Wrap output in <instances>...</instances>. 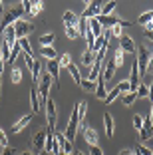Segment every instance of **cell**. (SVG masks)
<instances>
[{
  "label": "cell",
  "instance_id": "obj_1",
  "mask_svg": "<svg viewBox=\"0 0 153 155\" xmlns=\"http://www.w3.org/2000/svg\"><path fill=\"white\" fill-rule=\"evenodd\" d=\"M149 58H151V52L145 48V46H139L135 50V60H137V68H139V76L143 80V76L149 72Z\"/></svg>",
  "mask_w": 153,
  "mask_h": 155
},
{
  "label": "cell",
  "instance_id": "obj_2",
  "mask_svg": "<svg viewBox=\"0 0 153 155\" xmlns=\"http://www.w3.org/2000/svg\"><path fill=\"white\" fill-rule=\"evenodd\" d=\"M78 105H80V101H78V104H74L72 115H70V121H68L66 133H64V137H66L68 141H74V139H76V135H78V127H80V117H78Z\"/></svg>",
  "mask_w": 153,
  "mask_h": 155
},
{
  "label": "cell",
  "instance_id": "obj_3",
  "mask_svg": "<svg viewBox=\"0 0 153 155\" xmlns=\"http://www.w3.org/2000/svg\"><path fill=\"white\" fill-rule=\"evenodd\" d=\"M52 78H50L48 72H42L40 76V82H38V96H40V104H46V100H48V94H50V87H52Z\"/></svg>",
  "mask_w": 153,
  "mask_h": 155
},
{
  "label": "cell",
  "instance_id": "obj_4",
  "mask_svg": "<svg viewBox=\"0 0 153 155\" xmlns=\"http://www.w3.org/2000/svg\"><path fill=\"white\" fill-rule=\"evenodd\" d=\"M46 117H48V129L50 131H56V119H58V107H56V101L52 97L46 100Z\"/></svg>",
  "mask_w": 153,
  "mask_h": 155
},
{
  "label": "cell",
  "instance_id": "obj_5",
  "mask_svg": "<svg viewBox=\"0 0 153 155\" xmlns=\"http://www.w3.org/2000/svg\"><path fill=\"white\" fill-rule=\"evenodd\" d=\"M14 30H16V40H22V38H28L34 32V24L28 22V20H18L14 24Z\"/></svg>",
  "mask_w": 153,
  "mask_h": 155
},
{
  "label": "cell",
  "instance_id": "obj_6",
  "mask_svg": "<svg viewBox=\"0 0 153 155\" xmlns=\"http://www.w3.org/2000/svg\"><path fill=\"white\" fill-rule=\"evenodd\" d=\"M24 60H26V66L30 68L32 80H34V84L38 86V82H40V76H42V64L38 62V60H34L32 56H24Z\"/></svg>",
  "mask_w": 153,
  "mask_h": 155
},
{
  "label": "cell",
  "instance_id": "obj_7",
  "mask_svg": "<svg viewBox=\"0 0 153 155\" xmlns=\"http://www.w3.org/2000/svg\"><path fill=\"white\" fill-rule=\"evenodd\" d=\"M99 14H101V4H98V2L90 0V2L86 4V10L81 12V18H86V20H90V18H98Z\"/></svg>",
  "mask_w": 153,
  "mask_h": 155
},
{
  "label": "cell",
  "instance_id": "obj_8",
  "mask_svg": "<svg viewBox=\"0 0 153 155\" xmlns=\"http://www.w3.org/2000/svg\"><path fill=\"white\" fill-rule=\"evenodd\" d=\"M81 133H84V139H86L91 147L98 145L99 139H98V131H95L94 127H90V125H86V123H81Z\"/></svg>",
  "mask_w": 153,
  "mask_h": 155
},
{
  "label": "cell",
  "instance_id": "obj_9",
  "mask_svg": "<svg viewBox=\"0 0 153 155\" xmlns=\"http://www.w3.org/2000/svg\"><path fill=\"white\" fill-rule=\"evenodd\" d=\"M48 133H50V129H48V127H42L40 131L34 135V141H32V143H34V147H36L40 153L46 149V137H48Z\"/></svg>",
  "mask_w": 153,
  "mask_h": 155
},
{
  "label": "cell",
  "instance_id": "obj_10",
  "mask_svg": "<svg viewBox=\"0 0 153 155\" xmlns=\"http://www.w3.org/2000/svg\"><path fill=\"white\" fill-rule=\"evenodd\" d=\"M151 135H153V119L149 117V115H145L143 117V127L139 129V137H141V141H147Z\"/></svg>",
  "mask_w": 153,
  "mask_h": 155
},
{
  "label": "cell",
  "instance_id": "obj_11",
  "mask_svg": "<svg viewBox=\"0 0 153 155\" xmlns=\"http://www.w3.org/2000/svg\"><path fill=\"white\" fill-rule=\"evenodd\" d=\"M30 107H32V114H38L42 110V104H40V96H38V86L30 87Z\"/></svg>",
  "mask_w": 153,
  "mask_h": 155
},
{
  "label": "cell",
  "instance_id": "obj_12",
  "mask_svg": "<svg viewBox=\"0 0 153 155\" xmlns=\"http://www.w3.org/2000/svg\"><path fill=\"white\" fill-rule=\"evenodd\" d=\"M46 72L50 74V78L56 82V86L60 87V66L56 60H48V66H46Z\"/></svg>",
  "mask_w": 153,
  "mask_h": 155
},
{
  "label": "cell",
  "instance_id": "obj_13",
  "mask_svg": "<svg viewBox=\"0 0 153 155\" xmlns=\"http://www.w3.org/2000/svg\"><path fill=\"white\" fill-rule=\"evenodd\" d=\"M54 137H56V141H58V145H60V153H74V145H72V141H68V139L62 135V133L56 131V133H54Z\"/></svg>",
  "mask_w": 153,
  "mask_h": 155
},
{
  "label": "cell",
  "instance_id": "obj_14",
  "mask_svg": "<svg viewBox=\"0 0 153 155\" xmlns=\"http://www.w3.org/2000/svg\"><path fill=\"white\" fill-rule=\"evenodd\" d=\"M119 48H121L123 52H127V54H135V50H137L133 38H129V36H121L119 38Z\"/></svg>",
  "mask_w": 153,
  "mask_h": 155
},
{
  "label": "cell",
  "instance_id": "obj_15",
  "mask_svg": "<svg viewBox=\"0 0 153 155\" xmlns=\"http://www.w3.org/2000/svg\"><path fill=\"white\" fill-rule=\"evenodd\" d=\"M32 121V114H28V115H22V117H18L16 121L12 123V131L14 133H20V131H24L26 129V125Z\"/></svg>",
  "mask_w": 153,
  "mask_h": 155
},
{
  "label": "cell",
  "instance_id": "obj_16",
  "mask_svg": "<svg viewBox=\"0 0 153 155\" xmlns=\"http://www.w3.org/2000/svg\"><path fill=\"white\" fill-rule=\"evenodd\" d=\"M105 96H108V91H105V80L101 78V74H99V76H98V82H95V97L104 101Z\"/></svg>",
  "mask_w": 153,
  "mask_h": 155
},
{
  "label": "cell",
  "instance_id": "obj_17",
  "mask_svg": "<svg viewBox=\"0 0 153 155\" xmlns=\"http://www.w3.org/2000/svg\"><path fill=\"white\" fill-rule=\"evenodd\" d=\"M98 22L101 24V26L111 28V26H115V24H119V22H121V18H117V16L109 14V16H98Z\"/></svg>",
  "mask_w": 153,
  "mask_h": 155
},
{
  "label": "cell",
  "instance_id": "obj_18",
  "mask_svg": "<svg viewBox=\"0 0 153 155\" xmlns=\"http://www.w3.org/2000/svg\"><path fill=\"white\" fill-rule=\"evenodd\" d=\"M88 28H90V32L94 34L95 38H99L101 34H104V28H101V24L98 22V18H90L88 20Z\"/></svg>",
  "mask_w": 153,
  "mask_h": 155
},
{
  "label": "cell",
  "instance_id": "obj_19",
  "mask_svg": "<svg viewBox=\"0 0 153 155\" xmlns=\"http://www.w3.org/2000/svg\"><path fill=\"white\" fill-rule=\"evenodd\" d=\"M113 74H115V66H113V62L109 60V62H105V64L101 66V78L108 82V80H111V78H113Z\"/></svg>",
  "mask_w": 153,
  "mask_h": 155
},
{
  "label": "cell",
  "instance_id": "obj_20",
  "mask_svg": "<svg viewBox=\"0 0 153 155\" xmlns=\"http://www.w3.org/2000/svg\"><path fill=\"white\" fill-rule=\"evenodd\" d=\"M104 127H105V135L111 139V137H113V117H111L109 111L104 114Z\"/></svg>",
  "mask_w": 153,
  "mask_h": 155
},
{
  "label": "cell",
  "instance_id": "obj_21",
  "mask_svg": "<svg viewBox=\"0 0 153 155\" xmlns=\"http://www.w3.org/2000/svg\"><path fill=\"white\" fill-rule=\"evenodd\" d=\"M64 32H66V36L70 38V40H76V38H80L78 26H74V24H66V22H64Z\"/></svg>",
  "mask_w": 153,
  "mask_h": 155
},
{
  "label": "cell",
  "instance_id": "obj_22",
  "mask_svg": "<svg viewBox=\"0 0 153 155\" xmlns=\"http://www.w3.org/2000/svg\"><path fill=\"white\" fill-rule=\"evenodd\" d=\"M62 20L66 24H74V26H78V24H80V18H78L72 10H66V12H64V16H62Z\"/></svg>",
  "mask_w": 153,
  "mask_h": 155
},
{
  "label": "cell",
  "instance_id": "obj_23",
  "mask_svg": "<svg viewBox=\"0 0 153 155\" xmlns=\"http://www.w3.org/2000/svg\"><path fill=\"white\" fill-rule=\"evenodd\" d=\"M54 40H56L54 32H48V34H42V36H40V44H42V48H50V46L54 44Z\"/></svg>",
  "mask_w": 153,
  "mask_h": 155
},
{
  "label": "cell",
  "instance_id": "obj_24",
  "mask_svg": "<svg viewBox=\"0 0 153 155\" xmlns=\"http://www.w3.org/2000/svg\"><path fill=\"white\" fill-rule=\"evenodd\" d=\"M44 10V2L42 0H36V2H30V16H38V14Z\"/></svg>",
  "mask_w": 153,
  "mask_h": 155
},
{
  "label": "cell",
  "instance_id": "obj_25",
  "mask_svg": "<svg viewBox=\"0 0 153 155\" xmlns=\"http://www.w3.org/2000/svg\"><path fill=\"white\" fill-rule=\"evenodd\" d=\"M123 58H125V52H123L121 48H117V50L113 52V60H111L113 66H115V68H119V66L123 64Z\"/></svg>",
  "mask_w": 153,
  "mask_h": 155
},
{
  "label": "cell",
  "instance_id": "obj_26",
  "mask_svg": "<svg viewBox=\"0 0 153 155\" xmlns=\"http://www.w3.org/2000/svg\"><path fill=\"white\" fill-rule=\"evenodd\" d=\"M94 62H95V54L91 50H86L84 56H81V64L84 66H94Z\"/></svg>",
  "mask_w": 153,
  "mask_h": 155
},
{
  "label": "cell",
  "instance_id": "obj_27",
  "mask_svg": "<svg viewBox=\"0 0 153 155\" xmlns=\"http://www.w3.org/2000/svg\"><path fill=\"white\" fill-rule=\"evenodd\" d=\"M115 6H117V2L115 0H111V2H105V4H101V14L99 16H109V14L115 10Z\"/></svg>",
  "mask_w": 153,
  "mask_h": 155
},
{
  "label": "cell",
  "instance_id": "obj_28",
  "mask_svg": "<svg viewBox=\"0 0 153 155\" xmlns=\"http://www.w3.org/2000/svg\"><path fill=\"white\" fill-rule=\"evenodd\" d=\"M135 100H137V94H135V91H127V94H121V101H123V105H125V107H129V105L133 104Z\"/></svg>",
  "mask_w": 153,
  "mask_h": 155
},
{
  "label": "cell",
  "instance_id": "obj_29",
  "mask_svg": "<svg viewBox=\"0 0 153 155\" xmlns=\"http://www.w3.org/2000/svg\"><path fill=\"white\" fill-rule=\"evenodd\" d=\"M66 70H68V72H70V74H72L74 82H76L78 86H80V84H81V76H80V70H78V66H76V64H70V66H68Z\"/></svg>",
  "mask_w": 153,
  "mask_h": 155
},
{
  "label": "cell",
  "instance_id": "obj_30",
  "mask_svg": "<svg viewBox=\"0 0 153 155\" xmlns=\"http://www.w3.org/2000/svg\"><path fill=\"white\" fill-rule=\"evenodd\" d=\"M137 22H139L141 26H147V24H151V22H153V10H149V12H143L139 18H137Z\"/></svg>",
  "mask_w": 153,
  "mask_h": 155
},
{
  "label": "cell",
  "instance_id": "obj_31",
  "mask_svg": "<svg viewBox=\"0 0 153 155\" xmlns=\"http://www.w3.org/2000/svg\"><path fill=\"white\" fill-rule=\"evenodd\" d=\"M10 80H12V84H20L22 82V70L18 68V66H14L12 72H10Z\"/></svg>",
  "mask_w": 153,
  "mask_h": 155
},
{
  "label": "cell",
  "instance_id": "obj_32",
  "mask_svg": "<svg viewBox=\"0 0 153 155\" xmlns=\"http://www.w3.org/2000/svg\"><path fill=\"white\" fill-rule=\"evenodd\" d=\"M86 114H88V101H80V105H78V117H80V125L84 123V119H86Z\"/></svg>",
  "mask_w": 153,
  "mask_h": 155
},
{
  "label": "cell",
  "instance_id": "obj_33",
  "mask_svg": "<svg viewBox=\"0 0 153 155\" xmlns=\"http://www.w3.org/2000/svg\"><path fill=\"white\" fill-rule=\"evenodd\" d=\"M119 96H121V91L117 90V86H115V87H113V90H111V91H108V96H105V100H104V104H111V101H113V100H115V97H119Z\"/></svg>",
  "mask_w": 153,
  "mask_h": 155
},
{
  "label": "cell",
  "instance_id": "obj_34",
  "mask_svg": "<svg viewBox=\"0 0 153 155\" xmlns=\"http://www.w3.org/2000/svg\"><path fill=\"white\" fill-rule=\"evenodd\" d=\"M18 44H20V48L24 50V54H26V56H32V46H30V42H28V38L18 40Z\"/></svg>",
  "mask_w": 153,
  "mask_h": 155
},
{
  "label": "cell",
  "instance_id": "obj_35",
  "mask_svg": "<svg viewBox=\"0 0 153 155\" xmlns=\"http://www.w3.org/2000/svg\"><path fill=\"white\" fill-rule=\"evenodd\" d=\"M109 34H111V36H115V38H121L123 36V26H121V22L109 28Z\"/></svg>",
  "mask_w": 153,
  "mask_h": 155
},
{
  "label": "cell",
  "instance_id": "obj_36",
  "mask_svg": "<svg viewBox=\"0 0 153 155\" xmlns=\"http://www.w3.org/2000/svg\"><path fill=\"white\" fill-rule=\"evenodd\" d=\"M72 64V56L70 54H64L62 58L58 60V66H60V70H64V68H68V66Z\"/></svg>",
  "mask_w": 153,
  "mask_h": 155
},
{
  "label": "cell",
  "instance_id": "obj_37",
  "mask_svg": "<svg viewBox=\"0 0 153 155\" xmlns=\"http://www.w3.org/2000/svg\"><path fill=\"white\" fill-rule=\"evenodd\" d=\"M137 97H145V96H149V86H145L143 84V80H141V84H139V87H137Z\"/></svg>",
  "mask_w": 153,
  "mask_h": 155
},
{
  "label": "cell",
  "instance_id": "obj_38",
  "mask_svg": "<svg viewBox=\"0 0 153 155\" xmlns=\"http://www.w3.org/2000/svg\"><path fill=\"white\" fill-rule=\"evenodd\" d=\"M81 87H84V90L86 91H95V82H90V80H84V78H81V84H80Z\"/></svg>",
  "mask_w": 153,
  "mask_h": 155
},
{
  "label": "cell",
  "instance_id": "obj_39",
  "mask_svg": "<svg viewBox=\"0 0 153 155\" xmlns=\"http://www.w3.org/2000/svg\"><path fill=\"white\" fill-rule=\"evenodd\" d=\"M42 56L44 58H48V60H54L56 58V50L50 46V48H42Z\"/></svg>",
  "mask_w": 153,
  "mask_h": 155
},
{
  "label": "cell",
  "instance_id": "obj_40",
  "mask_svg": "<svg viewBox=\"0 0 153 155\" xmlns=\"http://www.w3.org/2000/svg\"><path fill=\"white\" fill-rule=\"evenodd\" d=\"M117 90L121 91V94H127L129 91V80H123V82L117 84Z\"/></svg>",
  "mask_w": 153,
  "mask_h": 155
},
{
  "label": "cell",
  "instance_id": "obj_41",
  "mask_svg": "<svg viewBox=\"0 0 153 155\" xmlns=\"http://www.w3.org/2000/svg\"><path fill=\"white\" fill-rule=\"evenodd\" d=\"M133 127L137 129V131L143 127V119H141V115H133Z\"/></svg>",
  "mask_w": 153,
  "mask_h": 155
},
{
  "label": "cell",
  "instance_id": "obj_42",
  "mask_svg": "<svg viewBox=\"0 0 153 155\" xmlns=\"http://www.w3.org/2000/svg\"><path fill=\"white\" fill-rule=\"evenodd\" d=\"M0 145H2V147H8V135L4 133V129H0Z\"/></svg>",
  "mask_w": 153,
  "mask_h": 155
},
{
  "label": "cell",
  "instance_id": "obj_43",
  "mask_svg": "<svg viewBox=\"0 0 153 155\" xmlns=\"http://www.w3.org/2000/svg\"><path fill=\"white\" fill-rule=\"evenodd\" d=\"M90 155H104V149H101L99 145H95V147H91V149H90Z\"/></svg>",
  "mask_w": 153,
  "mask_h": 155
},
{
  "label": "cell",
  "instance_id": "obj_44",
  "mask_svg": "<svg viewBox=\"0 0 153 155\" xmlns=\"http://www.w3.org/2000/svg\"><path fill=\"white\" fill-rule=\"evenodd\" d=\"M135 147L139 149L141 155H151V149H149V147H145V145H135Z\"/></svg>",
  "mask_w": 153,
  "mask_h": 155
},
{
  "label": "cell",
  "instance_id": "obj_45",
  "mask_svg": "<svg viewBox=\"0 0 153 155\" xmlns=\"http://www.w3.org/2000/svg\"><path fill=\"white\" fill-rule=\"evenodd\" d=\"M2 155H16V151L8 145V147H4V149H2Z\"/></svg>",
  "mask_w": 153,
  "mask_h": 155
},
{
  "label": "cell",
  "instance_id": "obj_46",
  "mask_svg": "<svg viewBox=\"0 0 153 155\" xmlns=\"http://www.w3.org/2000/svg\"><path fill=\"white\" fill-rule=\"evenodd\" d=\"M22 10H24V12H30V0H24V2H22Z\"/></svg>",
  "mask_w": 153,
  "mask_h": 155
},
{
  "label": "cell",
  "instance_id": "obj_47",
  "mask_svg": "<svg viewBox=\"0 0 153 155\" xmlns=\"http://www.w3.org/2000/svg\"><path fill=\"white\" fill-rule=\"evenodd\" d=\"M119 155H133V149H121Z\"/></svg>",
  "mask_w": 153,
  "mask_h": 155
},
{
  "label": "cell",
  "instance_id": "obj_48",
  "mask_svg": "<svg viewBox=\"0 0 153 155\" xmlns=\"http://www.w3.org/2000/svg\"><path fill=\"white\" fill-rule=\"evenodd\" d=\"M145 34H147L149 42H151V44H153V28H151V30H147V32H145Z\"/></svg>",
  "mask_w": 153,
  "mask_h": 155
},
{
  "label": "cell",
  "instance_id": "obj_49",
  "mask_svg": "<svg viewBox=\"0 0 153 155\" xmlns=\"http://www.w3.org/2000/svg\"><path fill=\"white\" fill-rule=\"evenodd\" d=\"M149 97H151V101H153V82H151V86H149Z\"/></svg>",
  "mask_w": 153,
  "mask_h": 155
},
{
  "label": "cell",
  "instance_id": "obj_50",
  "mask_svg": "<svg viewBox=\"0 0 153 155\" xmlns=\"http://www.w3.org/2000/svg\"><path fill=\"white\" fill-rule=\"evenodd\" d=\"M20 155H34V153H32V151H22Z\"/></svg>",
  "mask_w": 153,
  "mask_h": 155
},
{
  "label": "cell",
  "instance_id": "obj_51",
  "mask_svg": "<svg viewBox=\"0 0 153 155\" xmlns=\"http://www.w3.org/2000/svg\"><path fill=\"white\" fill-rule=\"evenodd\" d=\"M133 155H141V153H139V149H137V147H135V149H133Z\"/></svg>",
  "mask_w": 153,
  "mask_h": 155
},
{
  "label": "cell",
  "instance_id": "obj_52",
  "mask_svg": "<svg viewBox=\"0 0 153 155\" xmlns=\"http://www.w3.org/2000/svg\"><path fill=\"white\" fill-rule=\"evenodd\" d=\"M149 117H151V119H153V104H151V114H149Z\"/></svg>",
  "mask_w": 153,
  "mask_h": 155
},
{
  "label": "cell",
  "instance_id": "obj_53",
  "mask_svg": "<svg viewBox=\"0 0 153 155\" xmlns=\"http://www.w3.org/2000/svg\"><path fill=\"white\" fill-rule=\"evenodd\" d=\"M60 155H74V153H60Z\"/></svg>",
  "mask_w": 153,
  "mask_h": 155
},
{
  "label": "cell",
  "instance_id": "obj_54",
  "mask_svg": "<svg viewBox=\"0 0 153 155\" xmlns=\"http://www.w3.org/2000/svg\"><path fill=\"white\" fill-rule=\"evenodd\" d=\"M74 155H84V153H74Z\"/></svg>",
  "mask_w": 153,
  "mask_h": 155
},
{
  "label": "cell",
  "instance_id": "obj_55",
  "mask_svg": "<svg viewBox=\"0 0 153 155\" xmlns=\"http://www.w3.org/2000/svg\"><path fill=\"white\" fill-rule=\"evenodd\" d=\"M0 10H2V2H0Z\"/></svg>",
  "mask_w": 153,
  "mask_h": 155
},
{
  "label": "cell",
  "instance_id": "obj_56",
  "mask_svg": "<svg viewBox=\"0 0 153 155\" xmlns=\"http://www.w3.org/2000/svg\"><path fill=\"white\" fill-rule=\"evenodd\" d=\"M52 155H60V153H52Z\"/></svg>",
  "mask_w": 153,
  "mask_h": 155
},
{
  "label": "cell",
  "instance_id": "obj_57",
  "mask_svg": "<svg viewBox=\"0 0 153 155\" xmlns=\"http://www.w3.org/2000/svg\"><path fill=\"white\" fill-rule=\"evenodd\" d=\"M0 82H2V76H0Z\"/></svg>",
  "mask_w": 153,
  "mask_h": 155
},
{
  "label": "cell",
  "instance_id": "obj_58",
  "mask_svg": "<svg viewBox=\"0 0 153 155\" xmlns=\"http://www.w3.org/2000/svg\"><path fill=\"white\" fill-rule=\"evenodd\" d=\"M151 155H153V151H151Z\"/></svg>",
  "mask_w": 153,
  "mask_h": 155
}]
</instances>
